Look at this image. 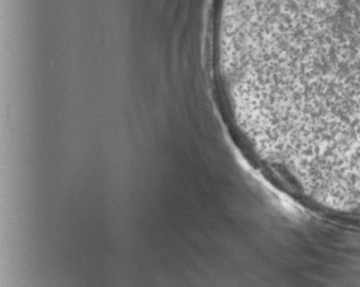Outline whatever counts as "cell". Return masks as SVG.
<instances>
[{
	"label": "cell",
	"instance_id": "6da1fadb",
	"mask_svg": "<svg viewBox=\"0 0 360 287\" xmlns=\"http://www.w3.org/2000/svg\"><path fill=\"white\" fill-rule=\"evenodd\" d=\"M213 16L255 146L360 169V0H214Z\"/></svg>",
	"mask_w": 360,
	"mask_h": 287
}]
</instances>
